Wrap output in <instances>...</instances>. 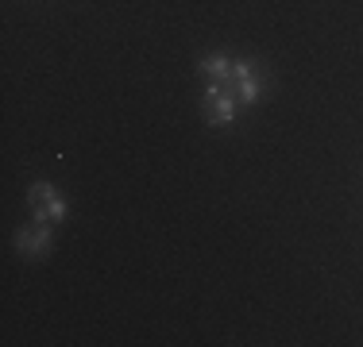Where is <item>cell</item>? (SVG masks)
<instances>
[{
    "instance_id": "cell-2",
    "label": "cell",
    "mask_w": 363,
    "mask_h": 347,
    "mask_svg": "<svg viewBox=\"0 0 363 347\" xmlns=\"http://www.w3.org/2000/svg\"><path fill=\"white\" fill-rule=\"evenodd\" d=\"M28 208H31V216L43 224H58V220H66V201H62V193H58L55 186H47V181H35V186L28 189Z\"/></svg>"
},
{
    "instance_id": "cell-5",
    "label": "cell",
    "mask_w": 363,
    "mask_h": 347,
    "mask_svg": "<svg viewBox=\"0 0 363 347\" xmlns=\"http://www.w3.org/2000/svg\"><path fill=\"white\" fill-rule=\"evenodd\" d=\"M232 66H236V62H232L228 55H205L201 62H197V69H201L209 81H224V77L232 74Z\"/></svg>"
},
{
    "instance_id": "cell-4",
    "label": "cell",
    "mask_w": 363,
    "mask_h": 347,
    "mask_svg": "<svg viewBox=\"0 0 363 347\" xmlns=\"http://www.w3.org/2000/svg\"><path fill=\"white\" fill-rule=\"evenodd\" d=\"M50 247H55V236H50V224H43V220L16 232V251H20V255H28V258L47 255Z\"/></svg>"
},
{
    "instance_id": "cell-1",
    "label": "cell",
    "mask_w": 363,
    "mask_h": 347,
    "mask_svg": "<svg viewBox=\"0 0 363 347\" xmlns=\"http://www.w3.org/2000/svg\"><path fill=\"white\" fill-rule=\"evenodd\" d=\"M224 93L228 97H236V104H255L263 97V77H259V69L252 62H236L232 66V74L224 77Z\"/></svg>"
},
{
    "instance_id": "cell-3",
    "label": "cell",
    "mask_w": 363,
    "mask_h": 347,
    "mask_svg": "<svg viewBox=\"0 0 363 347\" xmlns=\"http://www.w3.org/2000/svg\"><path fill=\"white\" fill-rule=\"evenodd\" d=\"M201 112H205V120H209L213 127H224V124H232V116H236V97H228L220 81H209Z\"/></svg>"
}]
</instances>
